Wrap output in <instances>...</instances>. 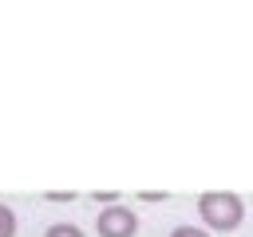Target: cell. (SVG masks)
I'll use <instances>...</instances> for the list:
<instances>
[{
  "mask_svg": "<svg viewBox=\"0 0 253 237\" xmlns=\"http://www.w3.org/2000/svg\"><path fill=\"white\" fill-rule=\"evenodd\" d=\"M91 198H95V201H107V205H119V194H115V190H95Z\"/></svg>",
  "mask_w": 253,
  "mask_h": 237,
  "instance_id": "obj_7",
  "label": "cell"
},
{
  "mask_svg": "<svg viewBox=\"0 0 253 237\" xmlns=\"http://www.w3.org/2000/svg\"><path fill=\"white\" fill-rule=\"evenodd\" d=\"M47 201H75V190H47Z\"/></svg>",
  "mask_w": 253,
  "mask_h": 237,
  "instance_id": "obj_6",
  "label": "cell"
},
{
  "mask_svg": "<svg viewBox=\"0 0 253 237\" xmlns=\"http://www.w3.org/2000/svg\"><path fill=\"white\" fill-rule=\"evenodd\" d=\"M198 217L206 221V233H229L245 221V201L241 194H229V190H206L198 198Z\"/></svg>",
  "mask_w": 253,
  "mask_h": 237,
  "instance_id": "obj_1",
  "label": "cell"
},
{
  "mask_svg": "<svg viewBox=\"0 0 253 237\" xmlns=\"http://www.w3.org/2000/svg\"><path fill=\"white\" fill-rule=\"evenodd\" d=\"M170 237H210V233H206V229H198V225H178Z\"/></svg>",
  "mask_w": 253,
  "mask_h": 237,
  "instance_id": "obj_5",
  "label": "cell"
},
{
  "mask_svg": "<svg viewBox=\"0 0 253 237\" xmlns=\"http://www.w3.org/2000/svg\"><path fill=\"white\" fill-rule=\"evenodd\" d=\"M99 237H134L138 233V217L130 205H103V213L95 217Z\"/></svg>",
  "mask_w": 253,
  "mask_h": 237,
  "instance_id": "obj_2",
  "label": "cell"
},
{
  "mask_svg": "<svg viewBox=\"0 0 253 237\" xmlns=\"http://www.w3.org/2000/svg\"><path fill=\"white\" fill-rule=\"evenodd\" d=\"M0 237H16V213L8 205H0Z\"/></svg>",
  "mask_w": 253,
  "mask_h": 237,
  "instance_id": "obj_4",
  "label": "cell"
},
{
  "mask_svg": "<svg viewBox=\"0 0 253 237\" xmlns=\"http://www.w3.org/2000/svg\"><path fill=\"white\" fill-rule=\"evenodd\" d=\"M43 237H83V229L79 225H71V221H59V225H47V233Z\"/></svg>",
  "mask_w": 253,
  "mask_h": 237,
  "instance_id": "obj_3",
  "label": "cell"
},
{
  "mask_svg": "<svg viewBox=\"0 0 253 237\" xmlns=\"http://www.w3.org/2000/svg\"><path fill=\"white\" fill-rule=\"evenodd\" d=\"M138 201H166V190H142Z\"/></svg>",
  "mask_w": 253,
  "mask_h": 237,
  "instance_id": "obj_8",
  "label": "cell"
}]
</instances>
